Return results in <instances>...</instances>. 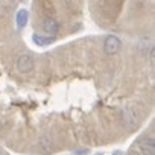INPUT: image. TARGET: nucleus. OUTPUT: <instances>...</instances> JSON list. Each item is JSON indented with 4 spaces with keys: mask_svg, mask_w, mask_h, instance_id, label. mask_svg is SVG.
I'll return each instance as SVG.
<instances>
[{
    "mask_svg": "<svg viewBox=\"0 0 155 155\" xmlns=\"http://www.w3.org/2000/svg\"><path fill=\"white\" fill-rule=\"evenodd\" d=\"M122 47V41L116 37V35H108L104 41V50L107 55H114L120 50Z\"/></svg>",
    "mask_w": 155,
    "mask_h": 155,
    "instance_id": "f257e3e1",
    "label": "nucleus"
},
{
    "mask_svg": "<svg viewBox=\"0 0 155 155\" xmlns=\"http://www.w3.org/2000/svg\"><path fill=\"white\" fill-rule=\"evenodd\" d=\"M34 59H32V56L31 55H21V56H18V59H17V68H18V71H21V73H29V71H32L34 70Z\"/></svg>",
    "mask_w": 155,
    "mask_h": 155,
    "instance_id": "f03ea898",
    "label": "nucleus"
},
{
    "mask_svg": "<svg viewBox=\"0 0 155 155\" xmlns=\"http://www.w3.org/2000/svg\"><path fill=\"white\" fill-rule=\"evenodd\" d=\"M43 31L46 34H56L59 31V25L53 18H44V21H43Z\"/></svg>",
    "mask_w": 155,
    "mask_h": 155,
    "instance_id": "7ed1b4c3",
    "label": "nucleus"
},
{
    "mask_svg": "<svg viewBox=\"0 0 155 155\" xmlns=\"http://www.w3.org/2000/svg\"><path fill=\"white\" fill-rule=\"evenodd\" d=\"M140 152H141V155H155L153 138H149V140H144L143 143H140Z\"/></svg>",
    "mask_w": 155,
    "mask_h": 155,
    "instance_id": "20e7f679",
    "label": "nucleus"
},
{
    "mask_svg": "<svg viewBox=\"0 0 155 155\" xmlns=\"http://www.w3.org/2000/svg\"><path fill=\"white\" fill-rule=\"evenodd\" d=\"M32 41L37 44V46H41V47H44V46H49V44H52L55 40L52 38V37H43V35H34L32 37Z\"/></svg>",
    "mask_w": 155,
    "mask_h": 155,
    "instance_id": "39448f33",
    "label": "nucleus"
},
{
    "mask_svg": "<svg viewBox=\"0 0 155 155\" xmlns=\"http://www.w3.org/2000/svg\"><path fill=\"white\" fill-rule=\"evenodd\" d=\"M26 23H28V11L26 9H20L17 12V26H18V29L25 28Z\"/></svg>",
    "mask_w": 155,
    "mask_h": 155,
    "instance_id": "423d86ee",
    "label": "nucleus"
},
{
    "mask_svg": "<svg viewBox=\"0 0 155 155\" xmlns=\"http://www.w3.org/2000/svg\"><path fill=\"white\" fill-rule=\"evenodd\" d=\"M40 147H41L44 152H49V150H52V146H50V144H49V143H47L44 138H41V140H40Z\"/></svg>",
    "mask_w": 155,
    "mask_h": 155,
    "instance_id": "0eeeda50",
    "label": "nucleus"
},
{
    "mask_svg": "<svg viewBox=\"0 0 155 155\" xmlns=\"http://www.w3.org/2000/svg\"><path fill=\"white\" fill-rule=\"evenodd\" d=\"M74 153H76V155H82V153H88V149H79V150H76Z\"/></svg>",
    "mask_w": 155,
    "mask_h": 155,
    "instance_id": "6e6552de",
    "label": "nucleus"
},
{
    "mask_svg": "<svg viewBox=\"0 0 155 155\" xmlns=\"http://www.w3.org/2000/svg\"><path fill=\"white\" fill-rule=\"evenodd\" d=\"M113 155H120V152H114V153H113Z\"/></svg>",
    "mask_w": 155,
    "mask_h": 155,
    "instance_id": "1a4fd4ad",
    "label": "nucleus"
},
{
    "mask_svg": "<svg viewBox=\"0 0 155 155\" xmlns=\"http://www.w3.org/2000/svg\"><path fill=\"white\" fill-rule=\"evenodd\" d=\"M0 131H2V122H0Z\"/></svg>",
    "mask_w": 155,
    "mask_h": 155,
    "instance_id": "9d476101",
    "label": "nucleus"
}]
</instances>
